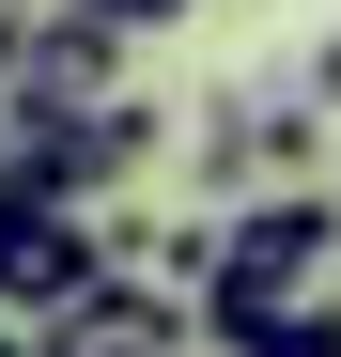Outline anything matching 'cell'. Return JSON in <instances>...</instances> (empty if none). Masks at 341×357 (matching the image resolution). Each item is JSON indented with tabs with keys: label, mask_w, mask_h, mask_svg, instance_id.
Here are the masks:
<instances>
[{
	"label": "cell",
	"mask_w": 341,
	"mask_h": 357,
	"mask_svg": "<svg viewBox=\"0 0 341 357\" xmlns=\"http://www.w3.org/2000/svg\"><path fill=\"white\" fill-rule=\"evenodd\" d=\"M248 357H341V311H326V295H310V311H279V326H264Z\"/></svg>",
	"instance_id": "cell-7"
},
{
	"label": "cell",
	"mask_w": 341,
	"mask_h": 357,
	"mask_svg": "<svg viewBox=\"0 0 341 357\" xmlns=\"http://www.w3.org/2000/svg\"><path fill=\"white\" fill-rule=\"evenodd\" d=\"M0 357H31V342H16V326H0Z\"/></svg>",
	"instance_id": "cell-10"
},
{
	"label": "cell",
	"mask_w": 341,
	"mask_h": 357,
	"mask_svg": "<svg viewBox=\"0 0 341 357\" xmlns=\"http://www.w3.org/2000/svg\"><path fill=\"white\" fill-rule=\"evenodd\" d=\"M47 16H78V31H109V47H140V31H187L202 0H47Z\"/></svg>",
	"instance_id": "cell-6"
},
{
	"label": "cell",
	"mask_w": 341,
	"mask_h": 357,
	"mask_svg": "<svg viewBox=\"0 0 341 357\" xmlns=\"http://www.w3.org/2000/svg\"><path fill=\"white\" fill-rule=\"evenodd\" d=\"M155 140H170V109H155V93H125L109 125H16V202L93 218L109 187H140V171H155Z\"/></svg>",
	"instance_id": "cell-2"
},
{
	"label": "cell",
	"mask_w": 341,
	"mask_h": 357,
	"mask_svg": "<svg viewBox=\"0 0 341 357\" xmlns=\"http://www.w3.org/2000/svg\"><path fill=\"white\" fill-rule=\"evenodd\" d=\"M109 280V233L93 218H47V202H0V326H47V311H78V295Z\"/></svg>",
	"instance_id": "cell-4"
},
{
	"label": "cell",
	"mask_w": 341,
	"mask_h": 357,
	"mask_svg": "<svg viewBox=\"0 0 341 357\" xmlns=\"http://www.w3.org/2000/svg\"><path fill=\"white\" fill-rule=\"evenodd\" d=\"M0 202H16V125H0Z\"/></svg>",
	"instance_id": "cell-9"
},
{
	"label": "cell",
	"mask_w": 341,
	"mask_h": 357,
	"mask_svg": "<svg viewBox=\"0 0 341 357\" xmlns=\"http://www.w3.org/2000/svg\"><path fill=\"white\" fill-rule=\"evenodd\" d=\"M0 47H16V16H0Z\"/></svg>",
	"instance_id": "cell-11"
},
{
	"label": "cell",
	"mask_w": 341,
	"mask_h": 357,
	"mask_svg": "<svg viewBox=\"0 0 341 357\" xmlns=\"http://www.w3.org/2000/svg\"><path fill=\"white\" fill-rule=\"evenodd\" d=\"M187 342H202V326H187V295H155V280H125V264H109L78 311H47V326H31V357H187Z\"/></svg>",
	"instance_id": "cell-5"
},
{
	"label": "cell",
	"mask_w": 341,
	"mask_h": 357,
	"mask_svg": "<svg viewBox=\"0 0 341 357\" xmlns=\"http://www.w3.org/2000/svg\"><path fill=\"white\" fill-rule=\"evenodd\" d=\"M341 264V202H310V187H279V202H233L217 218V264H202V295H187V326L217 342V357H248L279 311H310V280Z\"/></svg>",
	"instance_id": "cell-1"
},
{
	"label": "cell",
	"mask_w": 341,
	"mask_h": 357,
	"mask_svg": "<svg viewBox=\"0 0 341 357\" xmlns=\"http://www.w3.org/2000/svg\"><path fill=\"white\" fill-rule=\"evenodd\" d=\"M125 109V47L78 31V16H16L0 47V125H109Z\"/></svg>",
	"instance_id": "cell-3"
},
{
	"label": "cell",
	"mask_w": 341,
	"mask_h": 357,
	"mask_svg": "<svg viewBox=\"0 0 341 357\" xmlns=\"http://www.w3.org/2000/svg\"><path fill=\"white\" fill-rule=\"evenodd\" d=\"M310 109H341V31H326V47H310Z\"/></svg>",
	"instance_id": "cell-8"
}]
</instances>
